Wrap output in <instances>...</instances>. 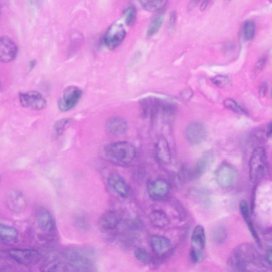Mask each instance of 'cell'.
Instances as JSON below:
<instances>
[{
    "instance_id": "1",
    "label": "cell",
    "mask_w": 272,
    "mask_h": 272,
    "mask_svg": "<svg viewBox=\"0 0 272 272\" xmlns=\"http://www.w3.org/2000/svg\"><path fill=\"white\" fill-rule=\"evenodd\" d=\"M58 256L66 263L67 271H91L96 268L95 252L89 247L68 248Z\"/></svg>"
},
{
    "instance_id": "2",
    "label": "cell",
    "mask_w": 272,
    "mask_h": 272,
    "mask_svg": "<svg viewBox=\"0 0 272 272\" xmlns=\"http://www.w3.org/2000/svg\"><path fill=\"white\" fill-rule=\"evenodd\" d=\"M261 264V258L256 247L246 243L236 247L229 259L230 268L234 271H248Z\"/></svg>"
},
{
    "instance_id": "3",
    "label": "cell",
    "mask_w": 272,
    "mask_h": 272,
    "mask_svg": "<svg viewBox=\"0 0 272 272\" xmlns=\"http://www.w3.org/2000/svg\"><path fill=\"white\" fill-rule=\"evenodd\" d=\"M105 156L110 162L119 166H127L133 163L137 156L135 147L127 141H117L106 146Z\"/></svg>"
},
{
    "instance_id": "4",
    "label": "cell",
    "mask_w": 272,
    "mask_h": 272,
    "mask_svg": "<svg viewBox=\"0 0 272 272\" xmlns=\"http://www.w3.org/2000/svg\"><path fill=\"white\" fill-rule=\"evenodd\" d=\"M267 163L265 148H256L252 153L249 163V175L252 183H256L263 178L267 169Z\"/></svg>"
},
{
    "instance_id": "5",
    "label": "cell",
    "mask_w": 272,
    "mask_h": 272,
    "mask_svg": "<svg viewBox=\"0 0 272 272\" xmlns=\"http://www.w3.org/2000/svg\"><path fill=\"white\" fill-rule=\"evenodd\" d=\"M9 257L17 263L25 266H31L38 264L42 254L37 250L14 248L8 251Z\"/></svg>"
},
{
    "instance_id": "6",
    "label": "cell",
    "mask_w": 272,
    "mask_h": 272,
    "mask_svg": "<svg viewBox=\"0 0 272 272\" xmlns=\"http://www.w3.org/2000/svg\"><path fill=\"white\" fill-rule=\"evenodd\" d=\"M126 31L119 22H115L106 31L103 38L105 46L110 50L119 47L126 37Z\"/></svg>"
},
{
    "instance_id": "7",
    "label": "cell",
    "mask_w": 272,
    "mask_h": 272,
    "mask_svg": "<svg viewBox=\"0 0 272 272\" xmlns=\"http://www.w3.org/2000/svg\"><path fill=\"white\" fill-rule=\"evenodd\" d=\"M238 174L237 171L232 165L224 163L217 169L216 179L220 187L227 189L236 184L238 180Z\"/></svg>"
},
{
    "instance_id": "8",
    "label": "cell",
    "mask_w": 272,
    "mask_h": 272,
    "mask_svg": "<svg viewBox=\"0 0 272 272\" xmlns=\"http://www.w3.org/2000/svg\"><path fill=\"white\" fill-rule=\"evenodd\" d=\"M19 100L22 107L40 111L47 106V101L42 95L37 91H29L19 94Z\"/></svg>"
},
{
    "instance_id": "9",
    "label": "cell",
    "mask_w": 272,
    "mask_h": 272,
    "mask_svg": "<svg viewBox=\"0 0 272 272\" xmlns=\"http://www.w3.org/2000/svg\"><path fill=\"white\" fill-rule=\"evenodd\" d=\"M82 95L80 88L77 86H71L64 91L63 97L59 100L58 107L63 112L72 110L78 104Z\"/></svg>"
},
{
    "instance_id": "10",
    "label": "cell",
    "mask_w": 272,
    "mask_h": 272,
    "mask_svg": "<svg viewBox=\"0 0 272 272\" xmlns=\"http://www.w3.org/2000/svg\"><path fill=\"white\" fill-rule=\"evenodd\" d=\"M152 251L158 259H164L170 255L173 245L169 239L160 235H154L150 238Z\"/></svg>"
},
{
    "instance_id": "11",
    "label": "cell",
    "mask_w": 272,
    "mask_h": 272,
    "mask_svg": "<svg viewBox=\"0 0 272 272\" xmlns=\"http://www.w3.org/2000/svg\"><path fill=\"white\" fill-rule=\"evenodd\" d=\"M187 140L192 145H198L203 143L206 138L207 131L202 123L194 122L189 124L185 130Z\"/></svg>"
},
{
    "instance_id": "12",
    "label": "cell",
    "mask_w": 272,
    "mask_h": 272,
    "mask_svg": "<svg viewBox=\"0 0 272 272\" xmlns=\"http://www.w3.org/2000/svg\"><path fill=\"white\" fill-rule=\"evenodd\" d=\"M123 219L122 213L117 210L106 211L100 217L98 225L100 229L108 232L115 229L119 225Z\"/></svg>"
},
{
    "instance_id": "13",
    "label": "cell",
    "mask_w": 272,
    "mask_h": 272,
    "mask_svg": "<svg viewBox=\"0 0 272 272\" xmlns=\"http://www.w3.org/2000/svg\"><path fill=\"white\" fill-rule=\"evenodd\" d=\"M18 53L15 42L8 36L0 37V62L9 63L15 60Z\"/></svg>"
},
{
    "instance_id": "14",
    "label": "cell",
    "mask_w": 272,
    "mask_h": 272,
    "mask_svg": "<svg viewBox=\"0 0 272 272\" xmlns=\"http://www.w3.org/2000/svg\"><path fill=\"white\" fill-rule=\"evenodd\" d=\"M35 216L39 228L44 232L52 234L56 230V224L51 213L42 206L38 207Z\"/></svg>"
},
{
    "instance_id": "15",
    "label": "cell",
    "mask_w": 272,
    "mask_h": 272,
    "mask_svg": "<svg viewBox=\"0 0 272 272\" xmlns=\"http://www.w3.org/2000/svg\"><path fill=\"white\" fill-rule=\"evenodd\" d=\"M215 160L214 154L207 152L197 161L190 174L191 179H198L202 176L214 164Z\"/></svg>"
},
{
    "instance_id": "16",
    "label": "cell",
    "mask_w": 272,
    "mask_h": 272,
    "mask_svg": "<svg viewBox=\"0 0 272 272\" xmlns=\"http://www.w3.org/2000/svg\"><path fill=\"white\" fill-rule=\"evenodd\" d=\"M169 183L163 179H157L149 183L147 192L153 199L161 200L166 197L170 192Z\"/></svg>"
},
{
    "instance_id": "17",
    "label": "cell",
    "mask_w": 272,
    "mask_h": 272,
    "mask_svg": "<svg viewBox=\"0 0 272 272\" xmlns=\"http://www.w3.org/2000/svg\"><path fill=\"white\" fill-rule=\"evenodd\" d=\"M6 204L12 212L19 214L26 208L27 202L22 192L13 189L7 196Z\"/></svg>"
},
{
    "instance_id": "18",
    "label": "cell",
    "mask_w": 272,
    "mask_h": 272,
    "mask_svg": "<svg viewBox=\"0 0 272 272\" xmlns=\"http://www.w3.org/2000/svg\"><path fill=\"white\" fill-rule=\"evenodd\" d=\"M105 129L111 135H120L127 131L128 124L125 118L122 116H112L106 122Z\"/></svg>"
},
{
    "instance_id": "19",
    "label": "cell",
    "mask_w": 272,
    "mask_h": 272,
    "mask_svg": "<svg viewBox=\"0 0 272 272\" xmlns=\"http://www.w3.org/2000/svg\"><path fill=\"white\" fill-rule=\"evenodd\" d=\"M108 182L112 190L123 198H127L130 194V188L126 181L117 174L109 175Z\"/></svg>"
},
{
    "instance_id": "20",
    "label": "cell",
    "mask_w": 272,
    "mask_h": 272,
    "mask_svg": "<svg viewBox=\"0 0 272 272\" xmlns=\"http://www.w3.org/2000/svg\"><path fill=\"white\" fill-rule=\"evenodd\" d=\"M239 209L241 214L244 218L248 229L252 234L253 237L256 242L257 245L260 247H262V242L260 239L258 234L254 226V224L251 218L249 207L247 202L245 200H242L239 204Z\"/></svg>"
},
{
    "instance_id": "21",
    "label": "cell",
    "mask_w": 272,
    "mask_h": 272,
    "mask_svg": "<svg viewBox=\"0 0 272 272\" xmlns=\"http://www.w3.org/2000/svg\"><path fill=\"white\" fill-rule=\"evenodd\" d=\"M156 156L158 161L163 164H167L170 162L171 154L169 144L164 138L159 139L155 147Z\"/></svg>"
},
{
    "instance_id": "22",
    "label": "cell",
    "mask_w": 272,
    "mask_h": 272,
    "mask_svg": "<svg viewBox=\"0 0 272 272\" xmlns=\"http://www.w3.org/2000/svg\"><path fill=\"white\" fill-rule=\"evenodd\" d=\"M193 247L200 251L205 248L206 238L204 228L202 225L197 226L193 231L191 236Z\"/></svg>"
},
{
    "instance_id": "23",
    "label": "cell",
    "mask_w": 272,
    "mask_h": 272,
    "mask_svg": "<svg viewBox=\"0 0 272 272\" xmlns=\"http://www.w3.org/2000/svg\"><path fill=\"white\" fill-rule=\"evenodd\" d=\"M149 219L153 226L159 229L168 226L170 221L166 213L162 210L152 211L149 215Z\"/></svg>"
},
{
    "instance_id": "24",
    "label": "cell",
    "mask_w": 272,
    "mask_h": 272,
    "mask_svg": "<svg viewBox=\"0 0 272 272\" xmlns=\"http://www.w3.org/2000/svg\"><path fill=\"white\" fill-rule=\"evenodd\" d=\"M18 230L13 227L0 223V240L4 243L15 241L18 236Z\"/></svg>"
},
{
    "instance_id": "25",
    "label": "cell",
    "mask_w": 272,
    "mask_h": 272,
    "mask_svg": "<svg viewBox=\"0 0 272 272\" xmlns=\"http://www.w3.org/2000/svg\"><path fill=\"white\" fill-rule=\"evenodd\" d=\"M142 7L149 13H158L166 7L168 0H137Z\"/></svg>"
},
{
    "instance_id": "26",
    "label": "cell",
    "mask_w": 272,
    "mask_h": 272,
    "mask_svg": "<svg viewBox=\"0 0 272 272\" xmlns=\"http://www.w3.org/2000/svg\"><path fill=\"white\" fill-rule=\"evenodd\" d=\"M164 19V14L159 13L153 18L148 26L146 36L150 38L156 35L160 29Z\"/></svg>"
},
{
    "instance_id": "27",
    "label": "cell",
    "mask_w": 272,
    "mask_h": 272,
    "mask_svg": "<svg viewBox=\"0 0 272 272\" xmlns=\"http://www.w3.org/2000/svg\"><path fill=\"white\" fill-rule=\"evenodd\" d=\"M134 256L137 261L144 265L150 264L153 258L150 253L143 248H138L134 252Z\"/></svg>"
},
{
    "instance_id": "28",
    "label": "cell",
    "mask_w": 272,
    "mask_h": 272,
    "mask_svg": "<svg viewBox=\"0 0 272 272\" xmlns=\"http://www.w3.org/2000/svg\"><path fill=\"white\" fill-rule=\"evenodd\" d=\"M227 229L224 226L217 227L211 233V238L217 244H221L225 242L227 239Z\"/></svg>"
},
{
    "instance_id": "29",
    "label": "cell",
    "mask_w": 272,
    "mask_h": 272,
    "mask_svg": "<svg viewBox=\"0 0 272 272\" xmlns=\"http://www.w3.org/2000/svg\"><path fill=\"white\" fill-rule=\"evenodd\" d=\"M137 11L134 5H129L124 12V17L126 25L131 27L135 25L137 20Z\"/></svg>"
},
{
    "instance_id": "30",
    "label": "cell",
    "mask_w": 272,
    "mask_h": 272,
    "mask_svg": "<svg viewBox=\"0 0 272 272\" xmlns=\"http://www.w3.org/2000/svg\"><path fill=\"white\" fill-rule=\"evenodd\" d=\"M255 25L252 20L246 21L243 27V34L246 41H251L255 37Z\"/></svg>"
},
{
    "instance_id": "31",
    "label": "cell",
    "mask_w": 272,
    "mask_h": 272,
    "mask_svg": "<svg viewBox=\"0 0 272 272\" xmlns=\"http://www.w3.org/2000/svg\"><path fill=\"white\" fill-rule=\"evenodd\" d=\"M75 226L81 230H87L89 227V222L84 213H79L74 218Z\"/></svg>"
},
{
    "instance_id": "32",
    "label": "cell",
    "mask_w": 272,
    "mask_h": 272,
    "mask_svg": "<svg viewBox=\"0 0 272 272\" xmlns=\"http://www.w3.org/2000/svg\"><path fill=\"white\" fill-rule=\"evenodd\" d=\"M223 104L226 108L236 113L244 115L247 114V112L246 111V110L238 103H236L232 99H226L224 100Z\"/></svg>"
},
{
    "instance_id": "33",
    "label": "cell",
    "mask_w": 272,
    "mask_h": 272,
    "mask_svg": "<svg viewBox=\"0 0 272 272\" xmlns=\"http://www.w3.org/2000/svg\"><path fill=\"white\" fill-rule=\"evenodd\" d=\"M72 119H63L57 121L54 126V129L56 134L60 136L63 134L65 131L66 127L71 123Z\"/></svg>"
},
{
    "instance_id": "34",
    "label": "cell",
    "mask_w": 272,
    "mask_h": 272,
    "mask_svg": "<svg viewBox=\"0 0 272 272\" xmlns=\"http://www.w3.org/2000/svg\"><path fill=\"white\" fill-rule=\"evenodd\" d=\"M213 84L216 86L223 88L226 87L230 82L229 78L227 76L218 75L211 79Z\"/></svg>"
},
{
    "instance_id": "35",
    "label": "cell",
    "mask_w": 272,
    "mask_h": 272,
    "mask_svg": "<svg viewBox=\"0 0 272 272\" xmlns=\"http://www.w3.org/2000/svg\"><path fill=\"white\" fill-rule=\"evenodd\" d=\"M189 257L191 262L193 264L198 263L203 257L202 251H199L195 249V248L192 247L189 253Z\"/></svg>"
},
{
    "instance_id": "36",
    "label": "cell",
    "mask_w": 272,
    "mask_h": 272,
    "mask_svg": "<svg viewBox=\"0 0 272 272\" xmlns=\"http://www.w3.org/2000/svg\"><path fill=\"white\" fill-rule=\"evenodd\" d=\"M266 62L267 59L265 57H262L259 59L255 65V72L258 74L262 72L266 66Z\"/></svg>"
},
{
    "instance_id": "37",
    "label": "cell",
    "mask_w": 272,
    "mask_h": 272,
    "mask_svg": "<svg viewBox=\"0 0 272 272\" xmlns=\"http://www.w3.org/2000/svg\"><path fill=\"white\" fill-rule=\"evenodd\" d=\"M177 19V14L175 11H173L170 15L169 19V27L171 29L174 28Z\"/></svg>"
},
{
    "instance_id": "38",
    "label": "cell",
    "mask_w": 272,
    "mask_h": 272,
    "mask_svg": "<svg viewBox=\"0 0 272 272\" xmlns=\"http://www.w3.org/2000/svg\"><path fill=\"white\" fill-rule=\"evenodd\" d=\"M271 248L268 249L266 252V253L264 256V261L265 263L269 266L270 267L271 266Z\"/></svg>"
},
{
    "instance_id": "39",
    "label": "cell",
    "mask_w": 272,
    "mask_h": 272,
    "mask_svg": "<svg viewBox=\"0 0 272 272\" xmlns=\"http://www.w3.org/2000/svg\"><path fill=\"white\" fill-rule=\"evenodd\" d=\"M37 63V62L35 59H33V60L29 62L27 68L28 73H30L32 72L35 66H36Z\"/></svg>"
},
{
    "instance_id": "40",
    "label": "cell",
    "mask_w": 272,
    "mask_h": 272,
    "mask_svg": "<svg viewBox=\"0 0 272 272\" xmlns=\"http://www.w3.org/2000/svg\"><path fill=\"white\" fill-rule=\"evenodd\" d=\"M267 91V85L266 84H263L259 89V95L261 97H264L266 96Z\"/></svg>"
},
{
    "instance_id": "41",
    "label": "cell",
    "mask_w": 272,
    "mask_h": 272,
    "mask_svg": "<svg viewBox=\"0 0 272 272\" xmlns=\"http://www.w3.org/2000/svg\"><path fill=\"white\" fill-rule=\"evenodd\" d=\"M200 0H191L188 7L189 10H192L194 9L199 3Z\"/></svg>"
},
{
    "instance_id": "42",
    "label": "cell",
    "mask_w": 272,
    "mask_h": 272,
    "mask_svg": "<svg viewBox=\"0 0 272 272\" xmlns=\"http://www.w3.org/2000/svg\"><path fill=\"white\" fill-rule=\"evenodd\" d=\"M193 96V92L191 89H187L186 91L183 92V98L186 100L191 99Z\"/></svg>"
},
{
    "instance_id": "43",
    "label": "cell",
    "mask_w": 272,
    "mask_h": 272,
    "mask_svg": "<svg viewBox=\"0 0 272 272\" xmlns=\"http://www.w3.org/2000/svg\"><path fill=\"white\" fill-rule=\"evenodd\" d=\"M211 0H203V2L200 6V10L203 11L205 10Z\"/></svg>"
},
{
    "instance_id": "44",
    "label": "cell",
    "mask_w": 272,
    "mask_h": 272,
    "mask_svg": "<svg viewBox=\"0 0 272 272\" xmlns=\"http://www.w3.org/2000/svg\"><path fill=\"white\" fill-rule=\"evenodd\" d=\"M271 123L269 124V125L268 126L267 128V136L268 137H270L271 133Z\"/></svg>"
},
{
    "instance_id": "45",
    "label": "cell",
    "mask_w": 272,
    "mask_h": 272,
    "mask_svg": "<svg viewBox=\"0 0 272 272\" xmlns=\"http://www.w3.org/2000/svg\"><path fill=\"white\" fill-rule=\"evenodd\" d=\"M231 1H232V0H226V2H227V3H229Z\"/></svg>"
},
{
    "instance_id": "46",
    "label": "cell",
    "mask_w": 272,
    "mask_h": 272,
    "mask_svg": "<svg viewBox=\"0 0 272 272\" xmlns=\"http://www.w3.org/2000/svg\"><path fill=\"white\" fill-rule=\"evenodd\" d=\"M0 88H1V85H0Z\"/></svg>"
}]
</instances>
